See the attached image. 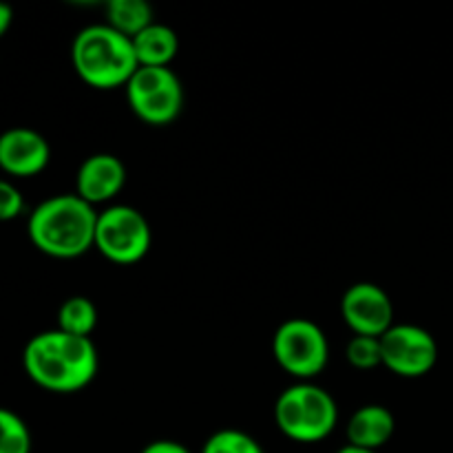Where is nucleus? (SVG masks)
Returning <instances> with one entry per match:
<instances>
[{
    "label": "nucleus",
    "mask_w": 453,
    "mask_h": 453,
    "mask_svg": "<svg viewBox=\"0 0 453 453\" xmlns=\"http://www.w3.org/2000/svg\"><path fill=\"white\" fill-rule=\"evenodd\" d=\"M25 199L22 193L7 180H0V221H12L22 215Z\"/></svg>",
    "instance_id": "obj_19"
},
{
    "label": "nucleus",
    "mask_w": 453,
    "mask_h": 453,
    "mask_svg": "<svg viewBox=\"0 0 453 453\" xmlns=\"http://www.w3.org/2000/svg\"><path fill=\"white\" fill-rule=\"evenodd\" d=\"M274 423L290 441L312 445L334 432L339 405L327 389L314 383H296L283 389L274 403Z\"/></svg>",
    "instance_id": "obj_4"
},
{
    "label": "nucleus",
    "mask_w": 453,
    "mask_h": 453,
    "mask_svg": "<svg viewBox=\"0 0 453 453\" xmlns=\"http://www.w3.org/2000/svg\"><path fill=\"white\" fill-rule=\"evenodd\" d=\"M153 22V9L144 0H111L106 4V25L131 40Z\"/></svg>",
    "instance_id": "obj_14"
},
{
    "label": "nucleus",
    "mask_w": 453,
    "mask_h": 453,
    "mask_svg": "<svg viewBox=\"0 0 453 453\" xmlns=\"http://www.w3.org/2000/svg\"><path fill=\"white\" fill-rule=\"evenodd\" d=\"M97 326V310L87 296H69L58 310V330L73 336L91 339Z\"/></svg>",
    "instance_id": "obj_15"
},
{
    "label": "nucleus",
    "mask_w": 453,
    "mask_h": 453,
    "mask_svg": "<svg viewBox=\"0 0 453 453\" xmlns=\"http://www.w3.org/2000/svg\"><path fill=\"white\" fill-rule=\"evenodd\" d=\"M341 314L354 336H380L394 326V305L376 283H354L341 299Z\"/></svg>",
    "instance_id": "obj_9"
},
{
    "label": "nucleus",
    "mask_w": 453,
    "mask_h": 453,
    "mask_svg": "<svg viewBox=\"0 0 453 453\" xmlns=\"http://www.w3.org/2000/svg\"><path fill=\"white\" fill-rule=\"evenodd\" d=\"M12 20H13V12L9 4L0 3V38H3L4 34L9 31V27H12Z\"/></svg>",
    "instance_id": "obj_21"
},
{
    "label": "nucleus",
    "mask_w": 453,
    "mask_h": 453,
    "mask_svg": "<svg viewBox=\"0 0 453 453\" xmlns=\"http://www.w3.org/2000/svg\"><path fill=\"white\" fill-rule=\"evenodd\" d=\"M96 206L75 193L44 199L29 215V239L42 255L75 259L96 248Z\"/></svg>",
    "instance_id": "obj_2"
},
{
    "label": "nucleus",
    "mask_w": 453,
    "mask_h": 453,
    "mask_svg": "<svg viewBox=\"0 0 453 453\" xmlns=\"http://www.w3.org/2000/svg\"><path fill=\"white\" fill-rule=\"evenodd\" d=\"M27 376L53 394H73L97 374V349L91 339L47 330L35 334L22 352Z\"/></svg>",
    "instance_id": "obj_1"
},
{
    "label": "nucleus",
    "mask_w": 453,
    "mask_h": 453,
    "mask_svg": "<svg viewBox=\"0 0 453 453\" xmlns=\"http://www.w3.org/2000/svg\"><path fill=\"white\" fill-rule=\"evenodd\" d=\"M96 248L118 265L137 264L150 248V226L133 206H109L97 215Z\"/></svg>",
    "instance_id": "obj_7"
},
{
    "label": "nucleus",
    "mask_w": 453,
    "mask_h": 453,
    "mask_svg": "<svg viewBox=\"0 0 453 453\" xmlns=\"http://www.w3.org/2000/svg\"><path fill=\"white\" fill-rule=\"evenodd\" d=\"M202 453H265L264 447L246 432L221 429L203 442Z\"/></svg>",
    "instance_id": "obj_17"
},
{
    "label": "nucleus",
    "mask_w": 453,
    "mask_h": 453,
    "mask_svg": "<svg viewBox=\"0 0 453 453\" xmlns=\"http://www.w3.org/2000/svg\"><path fill=\"white\" fill-rule=\"evenodd\" d=\"M140 453H190L188 447H184L181 442L175 441H155L150 445H146Z\"/></svg>",
    "instance_id": "obj_20"
},
{
    "label": "nucleus",
    "mask_w": 453,
    "mask_h": 453,
    "mask_svg": "<svg viewBox=\"0 0 453 453\" xmlns=\"http://www.w3.org/2000/svg\"><path fill=\"white\" fill-rule=\"evenodd\" d=\"M345 358L357 370H374L383 365V345L376 336H354L345 348Z\"/></svg>",
    "instance_id": "obj_18"
},
{
    "label": "nucleus",
    "mask_w": 453,
    "mask_h": 453,
    "mask_svg": "<svg viewBox=\"0 0 453 453\" xmlns=\"http://www.w3.org/2000/svg\"><path fill=\"white\" fill-rule=\"evenodd\" d=\"M71 62L82 82L104 91L127 87L140 69L131 38L109 25L84 27L73 40Z\"/></svg>",
    "instance_id": "obj_3"
},
{
    "label": "nucleus",
    "mask_w": 453,
    "mask_h": 453,
    "mask_svg": "<svg viewBox=\"0 0 453 453\" xmlns=\"http://www.w3.org/2000/svg\"><path fill=\"white\" fill-rule=\"evenodd\" d=\"M131 42L140 66H171L180 51L177 34L162 22H153L150 27H146Z\"/></svg>",
    "instance_id": "obj_13"
},
{
    "label": "nucleus",
    "mask_w": 453,
    "mask_h": 453,
    "mask_svg": "<svg viewBox=\"0 0 453 453\" xmlns=\"http://www.w3.org/2000/svg\"><path fill=\"white\" fill-rule=\"evenodd\" d=\"M394 416L388 407L383 405H363L349 418L348 429V445L358 447V449L379 451L380 447L388 445L394 436Z\"/></svg>",
    "instance_id": "obj_12"
},
{
    "label": "nucleus",
    "mask_w": 453,
    "mask_h": 453,
    "mask_svg": "<svg viewBox=\"0 0 453 453\" xmlns=\"http://www.w3.org/2000/svg\"><path fill=\"white\" fill-rule=\"evenodd\" d=\"M133 113L150 127L175 122L184 106V88L171 66H140L127 82Z\"/></svg>",
    "instance_id": "obj_5"
},
{
    "label": "nucleus",
    "mask_w": 453,
    "mask_h": 453,
    "mask_svg": "<svg viewBox=\"0 0 453 453\" xmlns=\"http://www.w3.org/2000/svg\"><path fill=\"white\" fill-rule=\"evenodd\" d=\"M274 361L283 372L310 383L327 365V339L321 327L310 319H288L277 327L273 339Z\"/></svg>",
    "instance_id": "obj_6"
},
{
    "label": "nucleus",
    "mask_w": 453,
    "mask_h": 453,
    "mask_svg": "<svg viewBox=\"0 0 453 453\" xmlns=\"http://www.w3.org/2000/svg\"><path fill=\"white\" fill-rule=\"evenodd\" d=\"M124 184H127V168L122 159L111 153H96L80 164L75 195L96 206L118 197Z\"/></svg>",
    "instance_id": "obj_11"
},
{
    "label": "nucleus",
    "mask_w": 453,
    "mask_h": 453,
    "mask_svg": "<svg viewBox=\"0 0 453 453\" xmlns=\"http://www.w3.org/2000/svg\"><path fill=\"white\" fill-rule=\"evenodd\" d=\"M336 453H379V451H367V449H358V447H352V445H345Z\"/></svg>",
    "instance_id": "obj_22"
},
{
    "label": "nucleus",
    "mask_w": 453,
    "mask_h": 453,
    "mask_svg": "<svg viewBox=\"0 0 453 453\" xmlns=\"http://www.w3.org/2000/svg\"><path fill=\"white\" fill-rule=\"evenodd\" d=\"M49 142L34 128L16 127L0 135V171L12 177H34L49 166Z\"/></svg>",
    "instance_id": "obj_10"
},
{
    "label": "nucleus",
    "mask_w": 453,
    "mask_h": 453,
    "mask_svg": "<svg viewBox=\"0 0 453 453\" xmlns=\"http://www.w3.org/2000/svg\"><path fill=\"white\" fill-rule=\"evenodd\" d=\"M383 367L401 379H420L438 363V343L425 327L401 323L392 326L383 336Z\"/></svg>",
    "instance_id": "obj_8"
},
{
    "label": "nucleus",
    "mask_w": 453,
    "mask_h": 453,
    "mask_svg": "<svg viewBox=\"0 0 453 453\" xmlns=\"http://www.w3.org/2000/svg\"><path fill=\"white\" fill-rule=\"evenodd\" d=\"M0 453H31L29 427L7 407H0Z\"/></svg>",
    "instance_id": "obj_16"
}]
</instances>
